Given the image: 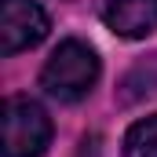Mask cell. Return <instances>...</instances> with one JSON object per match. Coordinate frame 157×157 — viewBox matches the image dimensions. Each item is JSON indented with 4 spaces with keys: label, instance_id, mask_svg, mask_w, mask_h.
<instances>
[{
    "label": "cell",
    "instance_id": "obj_5",
    "mask_svg": "<svg viewBox=\"0 0 157 157\" xmlns=\"http://www.w3.org/2000/svg\"><path fill=\"white\" fill-rule=\"evenodd\" d=\"M124 157H157V113L135 121L124 135Z\"/></svg>",
    "mask_w": 157,
    "mask_h": 157
},
{
    "label": "cell",
    "instance_id": "obj_4",
    "mask_svg": "<svg viewBox=\"0 0 157 157\" xmlns=\"http://www.w3.org/2000/svg\"><path fill=\"white\" fill-rule=\"evenodd\" d=\"M102 22L124 40H143L157 29V0H106Z\"/></svg>",
    "mask_w": 157,
    "mask_h": 157
},
{
    "label": "cell",
    "instance_id": "obj_3",
    "mask_svg": "<svg viewBox=\"0 0 157 157\" xmlns=\"http://www.w3.org/2000/svg\"><path fill=\"white\" fill-rule=\"evenodd\" d=\"M48 37V11L37 0H0V51L18 55Z\"/></svg>",
    "mask_w": 157,
    "mask_h": 157
},
{
    "label": "cell",
    "instance_id": "obj_1",
    "mask_svg": "<svg viewBox=\"0 0 157 157\" xmlns=\"http://www.w3.org/2000/svg\"><path fill=\"white\" fill-rule=\"evenodd\" d=\"M99 80V55L84 40H62L40 70V88L59 102H80Z\"/></svg>",
    "mask_w": 157,
    "mask_h": 157
},
{
    "label": "cell",
    "instance_id": "obj_2",
    "mask_svg": "<svg viewBox=\"0 0 157 157\" xmlns=\"http://www.w3.org/2000/svg\"><path fill=\"white\" fill-rule=\"evenodd\" d=\"M4 157H44L51 143V117L44 113V106L15 95L4 102Z\"/></svg>",
    "mask_w": 157,
    "mask_h": 157
}]
</instances>
